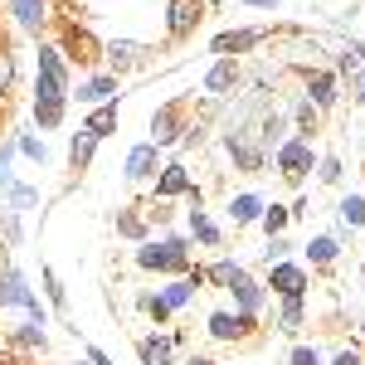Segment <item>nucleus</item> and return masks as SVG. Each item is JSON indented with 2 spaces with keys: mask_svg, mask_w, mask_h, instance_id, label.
I'll return each mask as SVG.
<instances>
[{
  "mask_svg": "<svg viewBox=\"0 0 365 365\" xmlns=\"http://www.w3.org/2000/svg\"><path fill=\"white\" fill-rule=\"evenodd\" d=\"M297 127H302V132H317V108H312V103H302V108H297Z\"/></svg>",
  "mask_w": 365,
  "mask_h": 365,
  "instance_id": "obj_31",
  "label": "nucleus"
},
{
  "mask_svg": "<svg viewBox=\"0 0 365 365\" xmlns=\"http://www.w3.org/2000/svg\"><path fill=\"white\" fill-rule=\"evenodd\" d=\"M351 83H356V93H361V103H365V73H356V68H351Z\"/></svg>",
  "mask_w": 365,
  "mask_h": 365,
  "instance_id": "obj_42",
  "label": "nucleus"
},
{
  "mask_svg": "<svg viewBox=\"0 0 365 365\" xmlns=\"http://www.w3.org/2000/svg\"><path fill=\"white\" fill-rule=\"evenodd\" d=\"M141 307H146V312H151V317H156V322H166V302H161V297H141Z\"/></svg>",
  "mask_w": 365,
  "mask_h": 365,
  "instance_id": "obj_34",
  "label": "nucleus"
},
{
  "mask_svg": "<svg viewBox=\"0 0 365 365\" xmlns=\"http://www.w3.org/2000/svg\"><path fill=\"white\" fill-rule=\"evenodd\" d=\"M278 322H282V331H297V327H302V302H297V297H287Z\"/></svg>",
  "mask_w": 365,
  "mask_h": 365,
  "instance_id": "obj_25",
  "label": "nucleus"
},
{
  "mask_svg": "<svg viewBox=\"0 0 365 365\" xmlns=\"http://www.w3.org/2000/svg\"><path fill=\"white\" fill-rule=\"evenodd\" d=\"M312 263H331L336 258V239H312Z\"/></svg>",
  "mask_w": 365,
  "mask_h": 365,
  "instance_id": "obj_27",
  "label": "nucleus"
},
{
  "mask_svg": "<svg viewBox=\"0 0 365 365\" xmlns=\"http://www.w3.org/2000/svg\"><path fill=\"white\" fill-rule=\"evenodd\" d=\"M175 132H180V103L156 108V117H151V146H166V141H175Z\"/></svg>",
  "mask_w": 365,
  "mask_h": 365,
  "instance_id": "obj_4",
  "label": "nucleus"
},
{
  "mask_svg": "<svg viewBox=\"0 0 365 365\" xmlns=\"http://www.w3.org/2000/svg\"><path fill=\"white\" fill-rule=\"evenodd\" d=\"M287 249H292V244L273 234V239H268V249H263V258H268V263H282V258H287Z\"/></svg>",
  "mask_w": 365,
  "mask_h": 365,
  "instance_id": "obj_30",
  "label": "nucleus"
},
{
  "mask_svg": "<svg viewBox=\"0 0 365 365\" xmlns=\"http://www.w3.org/2000/svg\"><path fill=\"white\" fill-rule=\"evenodd\" d=\"M249 5H258V10H273V0H249Z\"/></svg>",
  "mask_w": 365,
  "mask_h": 365,
  "instance_id": "obj_43",
  "label": "nucleus"
},
{
  "mask_svg": "<svg viewBox=\"0 0 365 365\" xmlns=\"http://www.w3.org/2000/svg\"><path fill=\"white\" fill-rule=\"evenodd\" d=\"M200 15H205V5L200 0H170V34L180 39V34H190L200 25Z\"/></svg>",
  "mask_w": 365,
  "mask_h": 365,
  "instance_id": "obj_6",
  "label": "nucleus"
},
{
  "mask_svg": "<svg viewBox=\"0 0 365 365\" xmlns=\"http://www.w3.org/2000/svg\"><path fill=\"white\" fill-rule=\"evenodd\" d=\"M258 220H263V229H268V239H273V234H278V229L287 225V210H282V205H273V210H263Z\"/></svg>",
  "mask_w": 365,
  "mask_h": 365,
  "instance_id": "obj_29",
  "label": "nucleus"
},
{
  "mask_svg": "<svg viewBox=\"0 0 365 365\" xmlns=\"http://www.w3.org/2000/svg\"><path fill=\"white\" fill-rule=\"evenodd\" d=\"M190 229H195V239H205V244H220V229L210 225L200 210H190Z\"/></svg>",
  "mask_w": 365,
  "mask_h": 365,
  "instance_id": "obj_24",
  "label": "nucleus"
},
{
  "mask_svg": "<svg viewBox=\"0 0 365 365\" xmlns=\"http://www.w3.org/2000/svg\"><path fill=\"white\" fill-rule=\"evenodd\" d=\"M292 365H317V351H307V346H297V351H292Z\"/></svg>",
  "mask_w": 365,
  "mask_h": 365,
  "instance_id": "obj_38",
  "label": "nucleus"
},
{
  "mask_svg": "<svg viewBox=\"0 0 365 365\" xmlns=\"http://www.w3.org/2000/svg\"><path fill=\"white\" fill-rule=\"evenodd\" d=\"M205 88H210V93H229V88H239V63H234V58H220V63L205 73Z\"/></svg>",
  "mask_w": 365,
  "mask_h": 365,
  "instance_id": "obj_8",
  "label": "nucleus"
},
{
  "mask_svg": "<svg viewBox=\"0 0 365 365\" xmlns=\"http://www.w3.org/2000/svg\"><path fill=\"white\" fill-rule=\"evenodd\" d=\"M336 365H361V356H356V351H341V356H336Z\"/></svg>",
  "mask_w": 365,
  "mask_h": 365,
  "instance_id": "obj_41",
  "label": "nucleus"
},
{
  "mask_svg": "<svg viewBox=\"0 0 365 365\" xmlns=\"http://www.w3.org/2000/svg\"><path fill=\"white\" fill-rule=\"evenodd\" d=\"M180 190H190V175H185V166H166V175L156 180V195H180Z\"/></svg>",
  "mask_w": 365,
  "mask_h": 365,
  "instance_id": "obj_13",
  "label": "nucleus"
},
{
  "mask_svg": "<svg viewBox=\"0 0 365 365\" xmlns=\"http://www.w3.org/2000/svg\"><path fill=\"white\" fill-rule=\"evenodd\" d=\"M322 180H341V161H336V156L322 161Z\"/></svg>",
  "mask_w": 365,
  "mask_h": 365,
  "instance_id": "obj_36",
  "label": "nucleus"
},
{
  "mask_svg": "<svg viewBox=\"0 0 365 365\" xmlns=\"http://www.w3.org/2000/svg\"><path fill=\"white\" fill-rule=\"evenodd\" d=\"M141 268H161V273H175V268H185V244L180 239H170V244H151V249L137 253Z\"/></svg>",
  "mask_w": 365,
  "mask_h": 365,
  "instance_id": "obj_1",
  "label": "nucleus"
},
{
  "mask_svg": "<svg viewBox=\"0 0 365 365\" xmlns=\"http://www.w3.org/2000/svg\"><path fill=\"white\" fill-rule=\"evenodd\" d=\"M78 98H83V103H113L117 98V78H88V83L78 88Z\"/></svg>",
  "mask_w": 365,
  "mask_h": 365,
  "instance_id": "obj_12",
  "label": "nucleus"
},
{
  "mask_svg": "<svg viewBox=\"0 0 365 365\" xmlns=\"http://www.w3.org/2000/svg\"><path fill=\"white\" fill-rule=\"evenodd\" d=\"M44 282H49V297H54V302H63V287H58L54 273H44Z\"/></svg>",
  "mask_w": 365,
  "mask_h": 365,
  "instance_id": "obj_39",
  "label": "nucleus"
},
{
  "mask_svg": "<svg viewBox=\"0 0 365 365\" xmlns=\"http://www.w3.org/2000/svg\"><path fill=\"white\" fill-rule=\"evenodd\" d=\"M170 351H175V341H166V336L141 341V365H170Z\"/></svg>",
  "mask_w": 365,
  "mask_h": 365,
  "instance_id": "obj_15",
  "label": "nucleus"
},
{
  "mask_svg": "<svg viewBox=\"0 0 365 365\" xmlns=\"http://www.w3.org/2000/svg\"><path fill=\"white\" fill-rule=\"evenodd\" d=\"M39 73H49V78H58V83H63V63H58L54 49H39Z\"/></svg>",
  "mask_w": 365,
  "mask_h": 365,
  "instance_id": "obj_28",
  "label": "nucleus"
},
{
  "mask_svg": "<svg viewBox=\"0 0 365 365\" xmlns=\"http://www.w3.org/2000/svg\"><path fill=\"white\" fill-rule=\"evenodd\" d=\"M185 365H215V361H200V356H195V361H185Z\"/></svg>",
  "mask_w": 365,
  "mask_h": 365,
  "instance_id": "obj_44",
  "label": "nucleus"
},
{
  "mask_svg": "<svg viewBox=\"0 0 365 365\" xmlns=\"http://www.w3.org/2000/svg\"><path fill=\"white\" fill-rule=\"evenodd\" d=\"M273 287H278L282 297H302L307 273H302V268H287V263H278V268H273Z\"/></svg>",
  "mask_w": 365,
  "mask_h": 365,
  "instance_id": "obj_10",
  "label": "nucleus"
},
{
  "mask_svg": "<svg viewBox=\"0 0 365 365\" xmlns=\"http://www.w3.org/2000/svg\"><path fill=\"white\" fill-rule=\"evenodd\" d=\"M88 361H93V365H113L108 356H103V351H98V346H88Z\"/></svg>",
  "mask_w": 365,
  "mask_h": 365,
  "instance_id": "obj_40",
  "label": "nucleus"
},
{
  "mask_svg": "<svg viewBox=\"0 0 365 365\" xmlns=\"http://www.w3.org/2000/svg\"><path fill=\"white\" fill-rule=\"evenodd\" d=\"M307 103L312 108H327V103H331V98H336V78H331V73H307Z\"/></svg>",
  "mask_w": 365,
  "mask_h": 365,
  "instance_id": "obj_11",
  "label": "nucleus"
},
{
  "mask_svg": "<svg viewBox=\"0 0 365 365\" xmlns=\"http://www.w3.org/2000/svg\"><path fill=\"white\" fill-rule=\"evenodd\" d=\"M0 307H25V312H34V317L44 322V312H39V297H34V292H29V287L15 278V273H5V278H0Z\"/></svg>",
  "mask_w": 365,
  "mask_h": 365,
  "instance_id": "obj_3",
  "label": "nucleus"
},
{
  "mask_svg": "<svg viewBox=\"0 0 365 365\" xmlns=\"http://www.w3.org/2000/svg\"><path fill=\"white\" fill-rule=\"evenodd\" d=\"M20 346H44V331H39V327H25V331H20Z\"/></svg>",
  "mask_w": 365,
  "mask_h": 365,
  "instance_id": "obj_37",
  "label": "nucleus"
},
{
  "mask_svg": "<svg viewBox=\"0 0 365 365\" xmlns=\"http://www.w3.org/2000/svg\"><path fill=\"white\" fill-rule=\"evenodd\" d=\"M141 54H146V49H141V44H127V39H122V44H108L113 68H132V63H141Z\"/></svg>",
  "mask_w": 365,
  "mask_h": 365,
  "instance_id": "obj_17",
  "label": "nucleus"
},
{
  "mask_svg": "<svg viewBox=\"0 0 365 365\" xmlns=\"http://www.w3.org/2000/svg\"><path fill=\"white\" fill-rule=\"evenodd\" d=\"M0 365H10V361H5V356H0Z\"/></svg>",
  "mask_w": 365,
  "mask_h": 365,
  "instance_id": "obj_46",
  "label": "nucleus"
},
{
  "mask_svg": "<svg viewBox=\"0 0 365 365\" xmlns=\"http://www.w3.org/2000/svg\"><path fill=\"white\" fill-rule=\"evenodd\" d=\"M356 54H365V44H356Z\"/></svg>",
  "mask_w": 365,
  "mask_h": 365,
  "instance_id": "obj_45",
  "label": "nucleus"
},
{
  "mask_svg": "<svg viewBox=\"0 0 365 365\" xmlns=\"http://www.w3.org/2000/svg\"><path fill=\"white\" fill-rule=\"evenodd\" d=\"M210 331H215L220 341L249 336V331H253V312H239V317H229V312H215V317H210Z\"/></svg>",
  "mask_w": 365,
  "mask_h": 365,
  "instance_id": "obj_5",
  "label": "nucleus"
},
{
  "mask_svg": "<svg viewBox=\"0 0 365 365\" xmlns=\"http://www.w3.org/2000/svg\"><path fill=\"white\" fill-rule=\"evenodd\" d=\"M278 166H282L287 180H302V175L312 170V146L307 141H282L278 146Z\"/></svg>",
  "mask_w": 365,
  "mask_h": 365,
  "instance_id": "obj_2",
  "label": "nucleus"
},
{
  "mask_svg": "<svg viewBox=\"0 0 365 365\" xmlns=\"http://www.w3.org/2000/svg\"><path fill=\"white\" fill-rule=\"evenodd\" d=\"M210 278L220 282V287H234V282L244 278V268H239V263H215V268H210Z\"/></svg>",
  "mask_w": 365,
  "mask_h": 365,
  "instance_id": "obj_23",
  "label": "nucleus"
},
{
  "mask_svg": "<svg viewBox=\"0 0 365 365\" xmlns=\"http://www.w3.org/2000/svg\"><path fill=\"white\" fill-rule=\"evenodd\" d=\"M146 175H156V146H132V156H127V180H146Z\"/></svg>",
  "mask_w": 365,
  "mask_h": 365,
  "instance_id": "obj_9",
  "label": "nucleus"
},
{
  "mask_svg": "<svg viewBox=\"0 0 365 365\" xmlns=\"http://www.w3.org/2000/svg\"><path fill=\"white\" fill-rule=\"evenodd\" d=\"M229 292H234V297H239V302H244V312H253V307H258V302H263V292H258V282H253L249 273H244V278L234 282V287H229Z\"/></svg>",
  "mask_w": 365,
  "mask_h": 365,
  "instance_id": "obj_21",
  "label": "nucleus"
},
{
  "mask_svg": "<svg viewBox=\"0 0 365 365\" xmlns=\"http://www.w3.org/2000/svg\"><path fill=\"white\" fill-rule=\"evenodd\" d=\"M83 132H93V137H108V132H117V103H103L98 113L88 117Z\"/></svg>",
  "mask_w": 365,
  "mask_h": 365,
  "instance_id": "obj_14",
  "label": "nucleus"
},
{
  "mask_svg": "<svg viewBox=\"0 0 365 365\" xmlns=\"http://www.w3.org/2000/svg\"><path fill=\"white\" fill-rule=\"evenodd\" d=\"M20 151L34 156V161H44V141H34V137H20Z\"/></svg>",
  "mask_w": 365,
  "mask_h": 365,
  "instance_id": "obj_35",
  "label": "nucleus"
},
{
  "mask_svg": "<svg viewBox=\"0 0 365 365\" xmlns=\"http://www.w3.org/2000/svg\"><path fill=\"white\" fill-rule=\"evenodd\" d=\"M253 44H263V29H229V34L215 39V54L234 58V54H244V49H253Z\"/></svg>",
  "mask_w": 365,
  "mask_h": 365,
  "instance_id": "obj_7",
  "label": "nucleus"
},
{
  "mask_svg": "<svg viewBox=\"0 0 365 365\" xmlns=\"http://www.w3.org/2000/svg\"><path fill=\"white\" fill-rule=\"evenodd\" d=\"M34 117H39V127H58V117H63V103H34Z\"/></svg>",
  "mask_w": 365,
  "mask_h": 365,
  "instance_id": "obj_26",
  "label": "nucleus"
},
{
  "mask_svg": "<svg viewBox=\"0 0 365 365\" xmlns=\"http://www.w3.org/2000/svg\"><path fill=\"white\" fill-rule=\"evenodd\" d=\"M341 220L351 229H361L365 225V195H351V200H341Z\"/></svg>",
  "mask_w": 365,
  "mask_h": 365,
  "instance_id": "obj_22",
  "label": "nucleus"
},
{
  "mask_svg": "<svg viewBox=\"0 0 365 365\" xmlns=\"http://www.w3.org/2000/svg\"><path fill=\"white\" fill-rule=\"evenodd\" d=\"M93 146H98V137H93V132H78V137H73V146H68V161H73V170H83L88 161H93Z\"/></svg>",
  "mask_w": 365,
  "mask_h": 365,
  "instance_id": "obj_16",
  "label": "nucleus"
},
{
  "mask_svg": "<svg viewBox=\"0 0 365 365\" xmlns=\"http://www.w3.org/2000/svg\"><path fill=\"white\" fill-rule=\"evenodd\" d=\"M15 15L25 29H39L44 25V0H15Z\"/></svg>",
  "mask_w": 365,
  "mask_h": 365,
  "instance_id": "obj_20",
  "label": "nucleus"
},
{
  "mask_svg": "<svg viewBox=\"0 0 365 365\" xmlns=\"http://www.w3.org/2000/svg\"><path fill=\"white\" fill-rule=\"evenodd\" d=\"M117 229H122L127 239H141V220L137 215H117Z\"/></svg>",
  "mask_w": 365,
  "mask_h": 365,
  "instance_id": "obj_33",
  "label": "nucleus"
},
{
  "mask_svg": "<svg viewBox=\"0 0 365 365\" xmlns=\"http://www.w3.org/2000/svg\"><path fill=\"white\" fill-rule=\"evenodd\" d=\"M229 215H234V225H253V220L263 215V205H258V195H239L229 205Z\"/></svg>",
  "mask_w": 365,
  "mask_h": 365,
  "instance_id": "obj_18",
  "label": "nucleus"
},
{
  "mask_svg": "<svg viewBox=\"0 0 365 365\" xmlns=\"http://www.w3.org/2000/svg\"><path fill=\"white\" fill-rule=\"evenodd\" d=\"M195 282H200V273H195V278H185V282H170L166 292H161V302H166V307H185L190 292H195Z\"/></svg>",
  "mask_w": 365,
  "mask_h": 365,
  "instance_id": "obj_19",
  "label": "nucleus"
},
{
  "mask_svg": "<svg viewBox=\"0 0 365 365\" xmlns=\"http://www.w3.org/2000/svg\"><path fill=\"white\" fill-rule=\"evenodd\" d=\"M10 78H15V58H10V49H0V93L10 88Z\"/></svg>",
  "mask_w": 365,
  "mask_h": 365,
  "instance_id": "obj_32",
  "label": "nucleus"
}]
</instances>
